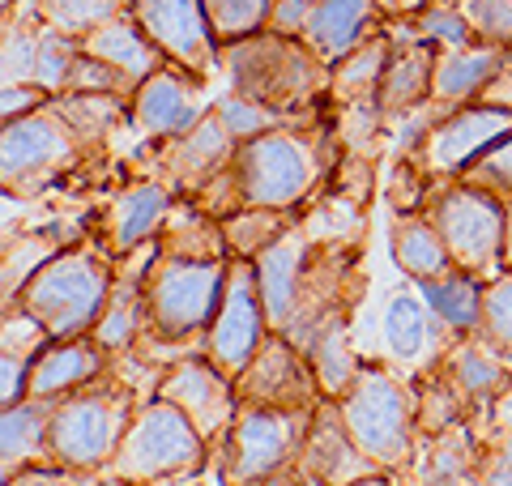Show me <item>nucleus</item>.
I'll use <instances>...</instances> for the list:
<instances>
[{"label": "nucleus", "instance_id": "obj_23", "mask_svg": "<svg viewBox=\"0 0 512 486\" xmlns=\"http://www.w3.org/2000/svg\"><path fill=\"white\" fill-rule=\"evenodd\" d=\"M478 457H483V431L470 423L448 427L440 435H419L414 457L397 469V486H466L478 478Z\"/></svg>", "mask_w": 512, "mask_h": 486}, {"label": "nucleus", "instance_id": "obj_48", "mask_svg": "<svg viewBox=\"0 0 512 486\" xmlns=\"http://www.w3.org/2000/svg\"><path fill=\"white\" fill-rule=\"evenodd\" d=\"M56 94L39 86V81H18V86H0V120H26L35 116V111H43L47 103H52Z\"/></svg>", "mask_w": 512, "mask_h": 486}, {"label": "nucleus", "instance_id": "obj_39", "mask_svg": "<svg viewBox=\"0 0 512 486\" xmlns=\"http://www.w3.org/2000/svg\"><path fill=\"white\" fill-rule=\"evenodd\" d=\"M414 401H419V435H440L448 427L466 423V410H461L457 393L444 384V376L436 367H427L414 376Z\"/></svg>", "mask_w": 512, "mask_h": 486}, {"label": "nucleus", "instance_id": "obj_56", "mask_svg": "<svg viewBox=\"0 0 512 486\" xmlns=\"http://www.w3.org/2000/svg\"><path fill=\"white\" fill-rule=\"evenodd\" d=\"M500 423H504V418H500ZM508 427H512V423H508Z\"/></svg>", "mask_w": 512, "mask_h": 486}, {"label": "nucleus", "instance_id": "obj_4", "mask_svg": "<svg viewBox=\"0 0 512 486\" xmlns=\"http://www.w3.org/2000/svg\"><path fill=\"white\" fill-rule=\"evenodd\" d=\"M346 431L384 474H397L419 444V401L414 380L397 371L389 359H363L359 376L338 397Z\"/></svg>", "mask_w": 512, "mask_h": 486}, {"label": "nucleus", "instance_id": "obj_22", "mask_svg": "<svg viewBox=\"0 0 512 486\" xmlns=\"http://www.w3.org/2000/svg\"><path fill=\"white\" fill-rule=\"evenodd\" d=\"M154 256H158V239L146 243V248H137V252H128L116 265V282H111L103 316L90 329V337L111 354V359L133 354L137 342L146 337V269H150Z\"/></svg>", "mask_w": 512, "mask_h": 486}, {"label": "nucleus", "instance_id": "obj_18", "mask_svg": "<svg viewBox=\"0 0 512 486\" xmlns=\"http://www.w3.org/2000/svg\"><path fill=\"white\" fill-rule=\"evenodd\" d=\"M457 342V333L431 312L423 290L406 282L384 299L380 312V359H389L397 371H406L414 380L419 371L436 367L444 359V350Z\"/></svg>", "mask_w": 512, "mask_h": 486}, {"label": "nucleus", "instance_id": "obj_24", "mask_svg": "<svg viewBox=\"0 0 512 486\" xmlns=\"http://www.w3.org/2000/svg\"><path fill=\"white\" fill-rule=\"evenodd\" d=\"M94 231V218H60V222H39L26 231H5V256H0V307H13L22 286L52 261L56 252L73 248Z\"/></svg>", "mask_w": 512, "mask_h": 486}, {"label": "nucleus", "instance_id": "obj_15", "mask_svg": "<svg viewBox=\"0 0 512 486\" xmlns=\"http://www.w3.org/2000/svg\"><path fill=\"white\" fill-rule=\"evenodd\" d=\"M128 18L146 30L171 64H180L192 77L214 81L222 73V47L201 0H128Z\"/></svg>", "mask_w": 512, "mask_h": 486}, {"label": "nucleus", "instance_id": "obj_45", "mask_svg": "<svg viewBox=\"0 0 512 486\" xmlns=\"http://www.w3.org/2000/svg\"><path fill=\"white\" fill-rule=\"evenodd\" d=\"M483 333L504 354H512V269H504L483 290Z\"/></svg>", "mask_w": 512, "mask_h": 486}, {"label": "nucleus", "instance_id": "obj_40", "mask_svg": "<svg viewBox=\"0 0 512 486\" xmlns=\"http://www.w3.org/2000/svg\"><path fill=\"white\" fill-rule=\"evenodd\" d=\"M43 22L52 30H64L73 39H86L90 30H99L103 22L120 18L128 9V0H35Z\"/></svg>", "mask_w": 512, "mask_h": 486}, {"label": "nucleus", "instance_id": "obj_2", "mask_svg": "<svg viewBox=\"0 0 512 486\" xmlns=\"http://www.w3.org/2000/svg\"><path fill=\"white\" fill-rule=\"evenodd\" d=\"M222 77L227 90L286 120H312L329 111V64L295 35L261 30L222 47Z\"/></svg>", "mask_w": 512, "mask_h": 486}, {"label": "nucleus", "instance_id": "obj_3", "mask_svg": "<svg viewBox=\"0 0 512 486\" xmlns=\"http://www.w3.org/2000/svg\"><path fill=\"white\" fill-rule=\"evenodd\" d=\"M116 265L120 261L90 231L82 243L56 252L52 261L22 286L18 307H26L56 342H64V337H86L103 316L111 282H116Z\"/></svg>", "mask_w": 512, "mask_h": 486}, {"label": "nucleus", "instance_id": "obj_21", "mask_svg": "<svg viewBox=\"0 0 512 486\" xmlns=\"http://www.w3.org/2000/svg\"><path fill=\"white\" fill-rule=\"evenodd\" d=\"M171 201H175L171 188L137 175V180H128L116 197L94 214V239H99L116 261H124L128 252H137L158 239V231H163V222L171 214Z\"/></svg>", "mask_w": 512, "mask_h": 486}, {"label": "nucleus", "instance_id": "obj_53", "mask_svg": "<svg viewBox=\"0 0 512 486\" xmlns=\"http://www.w3.org/2000/svg\"><path fill=\"white\" fill-rule=\"evenodd\" d=\"M504 269H512V205H508V231H504Z\"/></svg>", "mask_w": 512, "mask_h": 486}, {"label": "nucleus", "instance_id": "obj_27", "mask_svg": "<svg viewBox=\"0 0 512 486\" xmlns=\"http://www.w3.org/2000/svg\"><path fill=\"white\" fill-rule=\"evenodd\" d=\"M380 30H384V13L376 9V0H320L308 26H303V43L333 69L342 56H350L359 43L380 35Z\"/></svg>", "mask_w": 512, "mask_h": 486}, {"label": "nucleus", "instance_id": "obj_25", "mask_svg": "<svg viewBox=\"0 0 512 486\" xmlns=\"http://www.w3.org/2000/svg\"><path fill=\"white\" fill-rule=\"evenodd\" d=\"M116 367V359L94 342V337H64V342H47L35 354V367H30V380H26V397H43V401H60L77 393V388L94 384L99 376Z\"/></svg>", "mask_w": 512, "mask_h": 486}, {"label": "nucleus", "instance_id": "obj_19", "mask_svg": "<svg viewBox=\"0 0 512 486\" xmlns=\"http://www.w3.org/2000/svg\"><path fill=\"white\" fill-rule=\"evenodd\" d=\"M210 81L192 77L180 64H163L158 73H150L146 81L137 86L133 103H128V124L141 141H171V137H184L192 124H201L210 116Z\"/></svg>", "mask_w": 512, "mask_h": 486}, {"label": "nucleus", "instance_id": "obj_33", "mask_svg": "<svg viewBox=\"0 0 512 486\" xmlns=\"http://www.w3.org/2000/svg\"><path fill=\"white\" fill-rule=\"evenodd\" d=\"M158 252L184 256V261H231L222 222L197 209L188 197L171 201V214L163 222V231H158Z\"/></svg>", "mask_w": 512, "mask_h": 486}, {"label": "nucleus", "instance_id": "obj_41", "mask_svg": "<svg viewBox=\"0 0 512 486\" xmlns=\"http://www.w3.org/2000/svg\"><path fill=\"white\" fill-rule=\"evenodd\" d=\"M214 111L222 116V124L231 128V137H235L239 145L252 141V137H261V133H269V128H278V124H291L286 116H278V111H269V107H261V103H252V99H244V94H235V90L218 94V99H214Z\"/></svg>", "mask_w": 512, "mask_h": 486}, {"label": "nucleus", "instance_id": "obj_51", "mask_svg": "<svg viewBox=\"0 0 512 486\" xmlns=\"http://www.w3.org/2000/svg\"><path fill=\"white\" fill-rule=\"evenodd\" d=\"M483 103H500V107H512V52H508V64L504 73L491 81V90L483 94Z\"/></svg>", "mask_w": 512, "mask_h": 486}, {"label": "nucleus", "instance_id": "obj_1", "mask_svg": "<svg viewBox=\"0 0 512 486\" xmlns=\"http://www.w3.org/2000/svg\"><path fill=\"white\" fill-rule=\"evenodd\" d=\"M342 158L346 150L338 141V128H333V116L325 111V116L278 124L244 141L235 154V167L248 205L303 214L333 184Z\"/></svg>", "mask_w": 512, "mask_h": 486}, {"label": "nucleus", "instance_id": "obj_10", "mask_svg": "<svg viewBox=\"0 0 512 486\" xmlns=\"http://www.w3.org/2000/svg\"><path fill=\"white\" fill-rule=\"evenodd\" d=\"M312 427V410H269L239 405L227 444L218 452V486H256L282 469L299 465L303 440Z\"/></svg>", "mask_w": 512, "mask_h": 486}, {"label": "nucleus", "instance_id": "obj_44", "mask_svg": "<svg viewBox=\"0 0 512 486\" xmlns=\"http://www.w3.org/2000/svg\"><path fill=\"white\" fill-rule=\"evenodd\" d=\"M457 180H466L474 188L491 192V197H500L504 205H512V137H504L500 145H491V150L478 162H470Z\"/></svg>", "mask_w": 512, "mask_h": 486}, {"label": "nucleus", "instance_id": "obj_30", "mask_svg": "<svg viewBox=\"0 0 512 486\" xmlns=\"http://www.w3.org/2000/svg\"><path fill=\"white\" fill-rule=\"evenodd\" d=\"M355 307L359 303L338 307V312L320 320L312 337L303 342V354H308V363L320 380V393L333 401L350 388V380L359 376V363H363V354L355 350Z\"/></svg>", "mask_w": 512, "mask_h": 486}, {"label": "nucleus", "instance_id": "obj_47", "mask_svg": "<svg viewBox=\"0 0 512 486\" xmlns=\"http://www.w3.org/2000/svg\"><path fill=\"white\" fill-rule=\"evenodd\" d=\"M0 486H107V474H94V469H73V465H30L18 469L13 478H5Z\"/></svg>", "mask_w": 512, "mask_h": 486}, {"label": "nucleus", "instance_id": "obj_6", "mask_svg": "<svg viewBox=\"0 0 512 486\" xmlns=\"http://www.w3.org/2000/svg\"><path fill=\"white\" fill-rule=\"evenodd\" d=\"M231 261H184L158 252L146 269V337L158 346L205 350V329L218 316Z\"/></svg>", "mask_w": 512, "mask_h": 486}, {"label": "nucleus", "instance_id": "obj_42", "mask_svg": "<svg viewBox=\"0 0 512 486\" xmlns=\"http://www.w3.org/2000/svg\"><path fill=\"white\" fill-rule=\"evenodd\" d=\"M86 47L82 39L64 35V30H52L43 26V43H39V69H35V81L39 86H47L52 94H64V81H69L77 56H82Z\"/></svg>", "mask_w": 512, "mask_h": 486}, {"label": "nucleus", "instance_id": "obj_5", "mask_svg": "<svg viewBox=\"0 0 512 486\" xmlns=\"http://www.w3.org/2000/svg\"><path fill=\"white\" fill-rule=\"evenodd\" d=\"M146 397L150 393H141L133 380L120 376V367H111L107 376L77 388V393L60 397L52 410V461L107 474L137 405Z\"/></svg>", "mask_w": 512, "mask_h": 486}, {"label": "nucleus", "instance_id": "obj_9", "mask_svg": "<svg viewBox=\"0 0 512 486\" xmlns=\"http://www.w3.org/2000/svg\"><path fill=\"white\" fill-rule=\"evenodd\" d=\"M427 209L436 218L457 269L478 282H495L504 273V231L508 205L466 180H436L427 192Z\"/></svg>", "mask_w": 512, "mask_h": 486}, {"label": "nucleus", "instance_id": "obj_7", "mask_svg": "<svg viewBox=\"0 0 512 486\" xmlns=\"http://www.w3.org/2000/svg\"><path fill=\"white\" fill-rule=\"evenodd\" d=\"M94 158L103 154L90 150V141L60 116L56 103H47L26 120L0 124V188H5V201L47 197Z\"/></svg>", "mask_w": 512, "mask_h": 486}, {"label": "nucleus", "instance_id": "obj_52", "mask_svg": "<svg viewBox=\"0 0 512 486\" xmlns=\"http://www.w3.org/2000/svg\"><path fill=\"white\" fill-rule=\"evenodd\" d=\"M256 486H308V478H303L299 469H282V474L265 478V482H256Z\"/></svg>", "mask_w": 512, "mask_h": 486}, {"label": "nucleus", "instance_id": "obj_55", "mask_svg": "<svg viewBox=\"0 0 512 486\" xmlns=\"http://www.w3.org/2000/svg\"><path fill=\"white\" fill-rule=\"evenodd\" d=\"M107 486H133V482H116V478H107Z\"/></svg>", "mask_w": 512, "mask_h": 486}, {"label": "nucleus", "instance_id": "obj_13", "mask_svg": "<svg viewBox=\"0 0 512 486\" xmlns=\"http://www.w3.org/2000/svg\"><path fill=\"white\" fill-rule=\"evenodd\" d=\"M508 359L512 354H504L487 333H466V337H457V342L444 350V359L436 363L444 384L453 388L461 410H466V423L483 435H491L495 418H500V410L512 397V363Z\"/></svg>", "mask_w": 512, "mask_h": 486}, {"label": "nucleus", "instance_id": "obj_26", "mask_svg": "<svg viewBox=\"0 0 512 486\" xmlns=\"http://www.w3.org/2000/svg\"><path fill=\"white\" fill-rule=\"evenodd\" d=\"M508 52L491 43H466V47H444L436 52V73H431L427 103L440 111H457L470 103H483L491 81L504 73Z\"/></svg>", "mask_w": 512, "mask_h": 486}, {"label": "nucleus", "instance_id": "obj_17", "mask_svg": "<svg viewBox=\"0 0 512 486\" xmlns=\"http://www.w3.org/2000/svg\"><path fill=\"white\" fill-rule=\"evenodd\" d=\"M512 137V107L500 103H470L440 116L419 150V167L436 180H457L470 162L483 158L491 145Z\"/></svg>", "mask_w": 512, "mask_h": 486}, {"label": "nucleus", "instance_id": "obj_16", "mask_svg": "<svg viewBox=\"0 0 512 486\" xmlns=\"http://www.w3.org/2000/svg\"><path fill=\"white\" fill-rule=\"evenodd\" d=\"M235 397L239 405H269V410H316L325 393L308 354L274 329L235 376Z\"/></svg>", "mask_w": 512, "mask_h": 486}, {"label": "nucleus", "instance_id": "obj_35", "mask_svg": "<svg viewBox=\"0 0 512 486\" xmlns=\"http://www.w3.org/2000/svg\"><path fill=\"white\" fill-rule=\"evenodd\" d=\"M406 282H410V278H406ZM414 286L423 290L427 307H431V312H436L457 337L483 333V290H487V282H478L474 273L448 269V273H440V278H427V282H414Z\"/></svg>", "mask_w": 512, "mask_h": 486}, {"label": "nucleus", "instance_id": "obj_31", "mask_svg": "<svg viewBox=\"0 0 512 486\" xmlns=\"http://www.w3.org/2000/svg\"><path fill=\"white\" fill-rule=\"evenodd\" d=\"M389 256L393 265L406 273L410 282H427V278H440V273L457 269L453 256H448V243L440 235L431 209H414V214H393L389 226Z\"/></svg>", "mask_w": 512, "mask_h": 486}, {"label": "nucleus", "instance_id": "obj_46", "mask_svg": "<svg viewBox=\"0 0 512 486\" xmlns=\"http://www.w3.org/2000/svg\"><path fill=\"white\" fill-rule=\"evenodd\" d=\"M478 486H512V427L508 423H495L491 435H483Z\"/></svg>", "mask_w": 512, "mask_h": 486}, {"label": "nucleus", "instance_id": "obj_20", "mask_svg": "<svg viewBox=\"0 0 512 486\" xmlns=\"http://www.w3.org/2000/svg\"><path fill=\"white\" fill-rule=\"evenodd\" d=\"M295 469L308 478V486H350V482L384 474L355 444V435L346 431V418L333 397H320V405L312 410V427H308V440H303Z\"/></svg>", "mask_w": 512, "mask_h": 486}, {"label": "nucleus", "instance_id": "obj_34", "mask_svg": "<svg viewBox=\"0 0 512 486\" xmlns=\"http://www.w3.org/2000/svg\"><path fill=\"white\" fill-rule=\"evenodd\" d=\"M389 35H372L367 43H359L350 56H342L329 69V111L342 107H359V103H376L380 94V77L384 64H389Z\"/></svg>", "mask_w": 512, "mask_h": 486}, {"label": "nucleus", "instance_id": "obj_38", "mask_svg": "<svg viewBox=\"0 0 512 486\" xmlns=\"http://www.w3.org/2000/svg\"><path fill=\"white\" fill-rule=\"evenodd\" d=\"M201 5L218 47L261 35V30H269V13H274V0H201Z\"/></svg>", "mask_w": 512, "mask_h": 486}, {"label": "nucleus", "instance_id": "obj_8", "mask_svg": "<svg viewBox=\"0 0 512 486\" xmlns=\"http://www.w3.org/2000/svg\"><path fill=\"white\" fill-rule=\"evenodd\" d=\"M214 461L210 444L188 423L184 410H175L163 397H146L128 423L116 461L107 465V478L133 482V486H158V482H184L197 478Z\"/></svg>", "mask_w": 512, "mask_h": 486}, {"label": "nucleus", "instance_id": "obj_37", "mask_svg": "<svg viewBox=\"0 0 512 486\" xmlns=\"http://www.w3.org/2000/svg\"><path fill=\"white\" fill-rule=\"evenodd\" d=\"M384 35H402V39H419L427 47H466L474 43V30L470 22L461 18L457 0H431V5L419 13V18H406V22H384Z\"/></svg>", "mask_w": 512, "mask_h": 486}, {"label": "nucleus", "instance_id": "obj_54", "mask_svg": "<svg viewBox=\"0 0 512 486\" xmlns=\"http://www.w3.org/2000/svg\"><path fill=\"white\" fill-rule=\"evenodd\" d=\"M350 486H397L393 474H376V478H363V482H350Z\"/></svg>", "mask_w": 512, "mask_h": 486}, {"label": "nucleus", "instance_id": "obj_50", "mask_svg": "<svg viewBox=\"0 0 512 486\" xmlns=\"http://www.w3.org/2000/svg\"><path fill=\"white\" fill-rule=\"evenodd\" d=\"M431 5V0H376V9L384 13V22H406L419 18V13Z\"/></svg>", "mask_w": 512, "mask_h": 486}, {"label": "nucleus", "instance_id": "obj_49", "mask_svg": "<svg viewBox=\"0 0 512 486\" xmlns=\"http://www.w3.org/2000/svg\"><path fill=\"white\" fill-rule=\"evenodd\" d=\"M320 0H274V13H269V30H278V35H295L303 39V26L316 13Z\"/></svg>", "mask_w": 512, "mask_h": 486}, {"label": "nucleus", "instance_id": "obj_11", "mask_svg": "<svg viewBox=\"0 0 512 486\" xmlns=\"http://www.w3.org/2000/svg\"><path fill=\"white\" fill-rule=\"evenodd\" d=\"M235 154H239V141L210 107V116L201 124H192L184 137L150 141L146 154L128 162V171H137L141 180H158L163 188H171L175 197H197L218 171L231 167Z\"/></svg>", "mask_w": 512, "mask_h": 486}, {"label": "nucleus", "instance_id": "obj_14", "mask_svg": "<svg viewBox=\"0 0 512 486\" xmlns=\"http://www.w3.org/2000/svg\"><path fill=\"white\" fill-rule=\"evenodd\" d=\"M154 397H163L175 410H184L188 423L201 431V440L210 444V452L218 457L222 444H227L235 414H239V397H235V380L222 376V371L205 359V350L184 354V359H175L158 371Z\"/></svg>", "mask_w": 512, "mask_h": 486}, {"label": "nucleus", "instance_id": "obj_28", "mask_svg": "<svg viewBox=\"0 0 512 486\" xmlns=\"http://www.w3.org/2000/svg\"><path fill=\"white\" fill-rule=\"evenodd\" d=\"M389 43L393 47H389V64H384L376 103L384 111V120L397 128L414 107L427 103L431 73H436V47H427L419 39H402V35H389Z\"/></svg>", "mask_w": 512, "mask_h": 486}, {"label": "nucleus", "instance_id": "obj_36", "mask_svg": "<svg viewBox=\"0 0 512 486\" xmlns=\"http://www.w3.org/2000/svg\"><path fill=\"white\" fill-rule=\"evenodd\" d=\"M299 222L295 209H261V205H248L239 214L222 218V235H227V252L231 256H244V261H256L261 252H269L274 243L291 231Z\"/></svg>", "mask_w": 512, "mask_h": 486}, {"label": "nucleus", "instance_id": "obj_29", "mask_svg": "<svg viewBox=\"0 0 512 486\" xmlns=\"http://www.w3.org/2000/svg\"><path fill=\"white\" fill-rule=\"evenodd\" d=\"M52 410L56 401L43 397H22L0 410V482L18 469L52 461Z\"/></svg>", "mask_w": 512, "mask_h": 486}, {"label": "nucleus", "instance_id": "obj_32", "mask_svg": "<svg viewBox=\"0 0 512 486\" xmlns=\"http://www.w3.org/2000/svg\"><path fill=\"white\" fill-rule=\"evenodd\" d=\"M82 43H86L90 56H99L103 64H111V69H120L128 81H133V86H141L150 73H158L167 64V56L150 43L146 30L128 18V9L120 13V18L103 22L99 30H90Z\"/></svg>", "mask_w": 512, "mask_h": 486}, {"label": "nucleus", "instance_id": "obj_12", "mask_svg": "<svg viewBox=\"0 0 512 486\" xmlns=\"http://www.w3.org/2000/svg\"><path fill=\"white\" fill-rule=\"evenodd\" d=\"M274 333L269 324V307L261 295V273H256V261H244V256H231V273H227V290H222L218 316L205 329V359H210L222 376H239L248 367V359L261 342Z\"/></svg>", "mask_w": 512, "mask_h": 486}, {"label": "nucleus", "instance_id": "obj_43", "mask_svg": "<svg viewBox=\"0 0 512 486\" xmlns=\"http://www.w3.org/2000/svg\"><path fill=\"white\" fill-rule=\"evenodd\" d=\"M457 9L470 22L474 43H491L512 52V0H457Z\"/></svg>", "mask_w": 512, "mask_h": 486}]
</instances>
